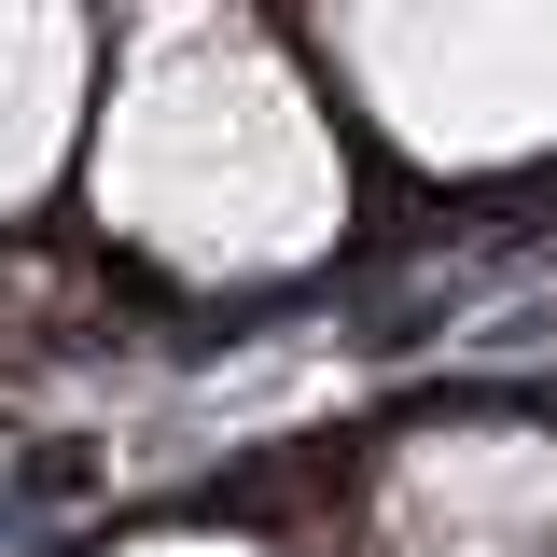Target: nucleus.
Returning <instances> with one entry per match:
<instances>
[{
  "label": "nucleus",
  "mask_w": 557,
  "mask_h": 557,
  "mask_svg": "<svg viewBox=\"0 0 557 557\" xmlns=\"http://www.w3.org/2000/svg\"><path fill=\"white\" fill-rule=\"evenodd\" d=\"M84 223L153 293H278L348 237V126L321 57L251 0H126Z\"/></svg>",
  "instance_id": "1"
},
{
  "label": "nucleus",
  "mask_w": 557,
  "mask_h": 557,
  "mask_svg": "<svg viewBox=\"0 0 557 557\" xmlns=\"http://www.w3.org/2000/svg\"><path fill=\"white\" fill-rule=\"evenodd\" d=\"M98 557H293V544H265V530H209V516H168V530H126V544H98Z\"/></svg>",
  "instance_id": "5"
},
{
  "label": "nucleus",
  "mask_w": 557,
  "mask_h": 557,
  "mask_svg": "<svg viewBox=\"0 0 557 557\" xmlns=\"http://www.w3.org/2000/svg\"><path fill=\"white\" fill-rule=\"evenodd\" d=\"M376 557H557V530H362Z\"/></svg>",
  "instance_id": "4"
},
{
  "label": "nucleus",
  "mask_w": 557,
  "mask_h": 557,
  "mask_svg": "<svg viewBox=\"0 0 557 557\" xmlns=\"http://www.w3.org/2000/svg\"><path fill=\"white\" fill-rule=\"evenodd\" d=\"M293 42L432 182L557 153V0H293Z\"/></svg>",
  "instance_id": "2"
},
{
  "label": "nucleus",
  "mask_w": 557,
  "mask_h": 557,
  "mask_svg": "<svg viewBox=\"0 0 557 557\" xmlns=\"http://www.w3.org/2000/svg\"><path fill=\"white\" fill-rule=\"evenodd\" d=\"M98 70H112V28L84 0H0V237L84 168Z\"/></svg>",
  "instance_id": "3"
}]
</instances>
